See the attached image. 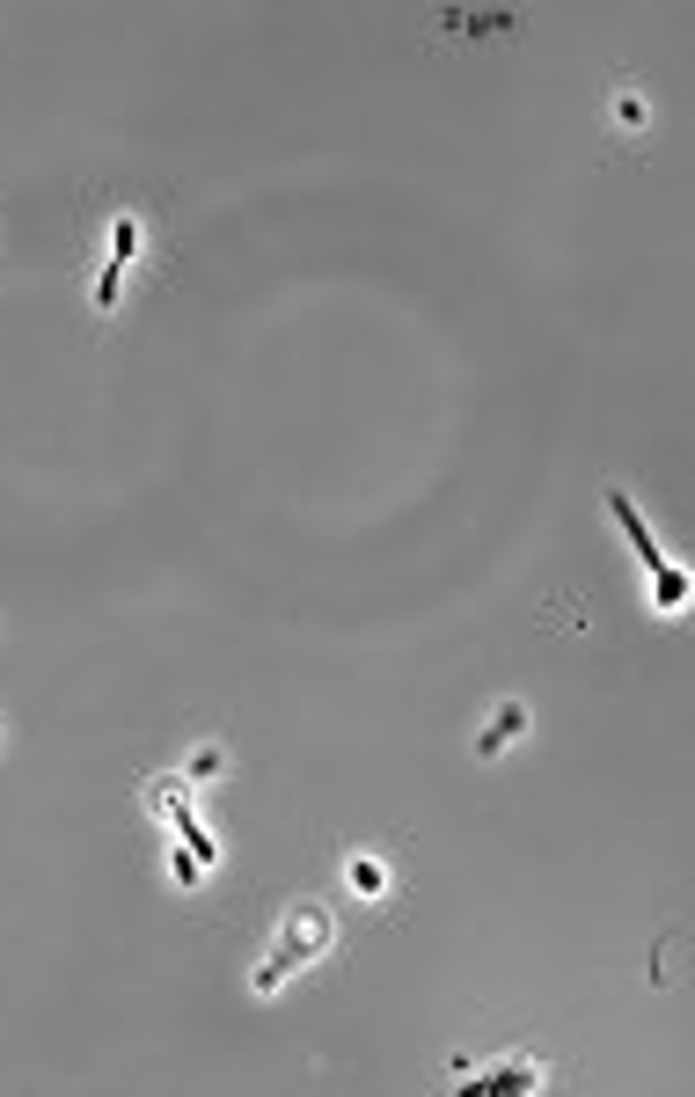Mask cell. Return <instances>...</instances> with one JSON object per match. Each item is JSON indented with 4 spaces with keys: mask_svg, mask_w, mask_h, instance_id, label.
Listing matches in <instances>:
<instances>
[{
    "mask_svg": "<svg viewBox=\"0 0 695 1097\" xmlns=\"http://www.w3.org/2000/svg\"><path fill=\"white\" fill-rule=\"evenodd\" d=\"M118 286H125V264H103V278H96V315H118Z\"/></svg>",
    "mask_w": 695,
    "mask_h": 1097,
    "instance_id": "3957f363",
    "label": "cell"
},
{
    "mask_svg": "<svg viewBox=\"0 0 695 1097\" xmlns=\"http://www.w3.org/2000/svg\"><path fill=\"white\" fill-rule=\"evenodd\" d=\"M132 249H139V220H132V213H118V227H110V264H125Z\"/></svg>",
    "mask_w": 695,
    "mask_h": 1097,
    "instance_id": "277c9868",
    "label": "cell"
},
{
    "mask_svg": "<svg viewBox=\"0 0 695 1097\" xmlns=\"http://www.w3.org/2000/svg\"><path fill=\"white\" fill-rule=\"evenodd\" d=\"M608 512L622 520V534H630V549L644 556V571H652V586H659V608H681V600H688V578H681V571H674V564H666V556H659V542H652V527L637 520V505L622 498V490H608Z\"/></svg>",
    "mask_w": 695,
    "mask_h": 1097,
    "instance_id": "6da1fadb",
    "label": "cell"
},
{
    "mask_svg": "<svg viewBox=\"0 0 695 1097\" xmlns=\"http://www.w3.org/2000/svg\"><path fill=\"white\" fill-rule=\"evenodd\" d=\"M513 732H527V710H520V703H505V710H498V725L483 732V746H476V754H498V746L513 739Z\"/></svg>",
    "mask_w": 695,
    "mask_h": 1097,
    "instance_id": "7a4b0ae2",
    "label": "cell"
}]
</instances>
